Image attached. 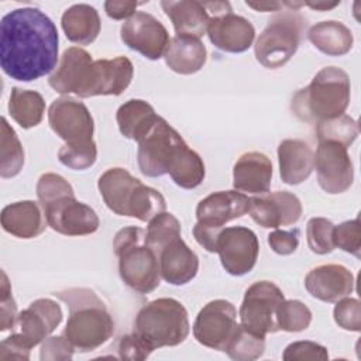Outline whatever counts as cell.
<instances>
[{
	"instance_id": "cell-1",
	"label": "cell",
	"mask_w": 361,
	"mask_h": 361,
	"mask_svg": "<svg viewBox=\"0 0 361 361\" xmlns=\"http://www.w3.org/2000/svg\"><path fill=\"white\" fill-rule=\"evenodd\" d=\"M59 37L54 21L34 7L16 8L0 23V66L20 82H32L55 69Z\"/></svg>"
},
{
	"instance_id": "cell-2",
	"label": "cell",
	"mask_w": 361,
	"mask_h": 361,
	"mask_svg": "<svg viewBox=\"0 0 361 361\" xmlns=\"http://www.w3.org/2000/svg\"><path fill=\"white\" fill-rule=\"evenodd\" d=\"M69 309L63 336L82 351H93L114 333V320L104 302L87 288H69L54 293Z\"/></svg>"
},
{
	"instance_id": "cell-3",
	"label": "cell",
	"mask_w": 361,
	"mask_h": 361,
	"mask_svg": "<svg viewBox=\"0 0 361 361\" xmlns=\"http://www.w3.org/2000/svg\"><path fill=\"white\" fill-rule=\"evenodd\" d=\"M350 97L351 83L347 72L337 66H326L306 87L292 96L290 110L298 120L317 124L344 114Z\"/></svg>"
},
{
	"instance_id": "cell-4",
	"label": "cell",
	"mask_w": 361,
	"mask_h": 361,
	"mask_svg": "<svg viewBox=\"0 0 361 361\" xmlns=\"http://www.w3.org/2000/svg\"><path fill=\"white\" fill-rule=\"evenodd\" d=\"M97 188L106 206L117 216L149 221L166 209L161 192L144 185L124 168H110L103 172Z\"/></svg>"
},
{
	"instance_id": "cell-5",
	"label": "cell",
	"mask_w": 361,
	"mask_h": 361,
	"mask_svg": "<svg viewBox=\"0 0 361 361\" xmlns=\"http://www.w3.org/2000/svg\"><path fill=\"white\" fill-rule=\"evenodd\" d=\"M145 238L147 233L141 227L130 226L118 230L113 241L120 278L130 289L142 295L155 290L161 282L158 255Z\"/></svg>"
},
{
	"instance_id": "cell-6",
	"label": "cell",
	"mask_w": 361,
	"mask_h": 361,
	"mask_svg": "<svg viewBox=\"0 0 361 361\" xmlns=\"http://www.w3.org/2000/svg\"><path fill=\"white\" fill-rule=\"evenodd\" d=\"M133 331L152 350L179 345L190 331L188 312L173 298H158L138 310Z\"/></svg>"
},
{
	"instance_id": "cell-7",
	"label": "cell",
	"mask_w": 361,
	"mask_h": 361,
	"mask_svg": "<svg viewBox=\"0 0 361 361\" xmlns=\"http://www.w3.org/2000/svg\"><path fill=\"white\" fill-rule=\"evenodd\" d=\"M190 151L192 148L180 134L159 116L152 128L138 141V168L148 178L165 173L171 176L180 168Z\"/></svg>"
},
{
	"instance_id": "cell-8",
	"label": "cell",
	"mask_w": 361,
	"mask_h": 361,
	"mask_svg": "<svg viewBox=\"0 0 361 361\" xmlns=\"http://www.w3.org/2000/svg\"><path fill=\"white\" fill-rule=\"evenodd\" d=\"M305 28V18L298 10L275 14L262 30L254 45L257 61L269 69L288 63L296 54Z\"/></svg>"
},
{
	"instance_id": "cell-9",
	"label": "cell",
	"mask_w": 361,
	"mask_h": 361,
	"mask_svg": "<svg viewBox=\"0 0 361 361\" xmlns=\"http://www.w3.org/2000/svg\"><path fill=\"white\" fill-rule=\"evenodd\" d=\"M134 66L127 56L89 61L78 79L73 93L79 97L118 96L131 83Z\"/></svg>"
},
{
	"instance_id": "cell-10",
	"label": "cell",
	"mask_w": 361,
	"mask_h": 361,
	"mask_svg": "<svg viewBox=\"0 0 361 361\" xmlns=\"http://www.w3.org/2000/svg\"><path fill=\"white\" fill-rule=\"evenodd\" d=\"M285 300L283 292L271 281L254 282L244 293L240 307L241 324L251 333L265 337L279 331L278 306Z\"/></svg>"
},
{
	"instance_id": "cell-11",
	"label": "cell",
	"mask_w": 361,
	"mask_h": 361,
	"mask_svg": "<svg viewBox=\"0 0 361 361\" xmlns=\"http://www.w3.org/2000/svg\"><path fill=\"white\" fill-rule=\"evenodd\" d=\"M48 226L63 235H87L100 226L96 212L76 199L75 190L41 204Z\"/></svg>"
},
{
	"instance_id": "cell-12",
	"label": "cell",
	"mask_w": 361,
	"mask_h": 361,
	"mask_svg": "<svg viewBox=\"0 0 361 361\" xmlns=\"http://www.w3.org/2000/svg\"><path fill=\"white\" fill-rule=\"evenodd\" d=\"M48 123L52 131L68 145L93 141V117L86 104L73 97L55 99L48 109Z\"/></svg>"
},
{
	"instance_id": "cell-13",
	"label": "cell",
	"mask_w": 361,
	"mask_h": 361,
	"mask_svg": "<svg viewBox=\"0 0 361 361\" xmlns=\"http://www.w3.org/2000/svg\"><path fill=\"white\" fill-rule=\"evenodd\" d=\"M216 252H219L226 272L233 276H243L255 267L259 243L257 234L248 227H226L219 234Z\"/></svg>"
},
{
	"instance_id": "cell-14",
	"label": "cell",
	"mask_w": 361,
	"mask_h": 361,
	"mask_svg": "<svg viewBox=\"0 0 361 361\" xmlns=\"http://www.w3.org/2000/svg\"><path fill=\"white\" fill-rule=\"evenodd\" d=\"M237 324L234 305L224 299H214L197 313L193 323V336L202 345L224 351Z\"/></svg>"
},
{
	"instance_id": "cell-15",
	"label": "cell",
	"mask_w": 361,
	"mask_h": 361,
	"mask_svg": "<svg viewBox=\"0 0 361 361\" xmlns=\"http://www.w3.org/2000/svg\"><path fill=\"white\" fill-rule=\"evenodd\" d=\"M120 38L130 49L151 61L164 56L171 41L165 25L145 11H137L123 23Z\"/></svg>"
},
{
	"instance_id": "cell-16",
	"label": "cell",
	"mask_w": 361,
	"mask_h": 361,
	"mask_svg": "<svg viewBox=\"0 0 361 361\" xmlns=\"http://www.w3.org/2000/svg\"><path fill=\"white\" fill-rule=\"evenodd\" d=\"M314 168L320 188L330 193H343L353 185L354 168L347 147L336 141H319Z\"/></svg>"
},
{
	"instance_id": "cell-17",
	"label": "cell",
	"mask_w": 361,
	"mask_h": 361,
	"mask_svg": "<svg viewBox=\"0 0 361 361\" xmlns=\"http://www.w3.org/2000/svg\"><path fill=\"white\" fill-rule=\"evenodd\" d=\"M299 197L288 190H276L250 197L248 213L251 219L264 228L292 226L302 216Z\"/></svg>"
},
{
	"instance_id": "cell-18",
	"label": "cell",
	"mask_w": 361,
	"mask_h": 361,
	"mask_svg": "<svg viewBox=\"0 0 361 361\" xmlns=\"http://www.w3.org/2000/svg\"><path fill=\"white\" fill-rule=\"evenodd\" d=\"M62 309L58 302L41 298L18 313L17 333L32 348L41 344L62 322Z\"/></svg>"
},
{
	"instance_id": "cell-19",
	"label": "cell",
	"mask_w": 361,
	"mask_h": 361,
	"mask_svg": "<svg viewBox=\"0 0 361 361\" xmlns=\"http://www.w3.org/2000/svg\"><path fill=\"white\" fill-rule=\"evenodd\" d=\"M248 202L250 199L238 190L214 192L197 203V223L221 231L226 223L248 213Z\"/></svg>"
},
{
	"instance_id": "cell-20",
	"label": "cell",
	"mask_w": 361,
	"mask_h": 361,
	"mask_svg": "<svg viewBox=\"0 0 361 361\" xmlns=\"http://www.w3.org/2000/svg\"><path fill=\"white\" fill-rule=\"evenodd\" d=\"M206 32L217 49L230 54L245 52L255 38L254 25L233 11L213 16Z\"/></svg>"
},
{
	"instance_id": "cell-21",
	"label": "cell",
	"mask_w": 361,
	"mask_h": 361,
	"mask_svg": "<svg viewBox=\"0 0 361 361\" xmlns=\"http://www.w3.org/2000/svg\"><path fill=\"white\" fill-rule=\"evenodd\" d=\"M305 288L310 296L334 303L354 290V276L348 268L340 264H324L309 271Z\"/></svg>"
},
{
	"instance_id": "cell-22",
	"label": "cell",
	"mask_w": 361,
	"mask_h": 361,
	"mask_svg": "<svg viewBox=\"0 0 361 361\" xmlns=\"http://www.w3.org/2000/svg\"><path fill=\"white\" fill-rule=\"evenodd\" d=\"M158 261L161 276L175 286L186 285L199 271L197 255L180 237H176L159 251Z\"/></svg>"
},
{
	"instance_id": "cell-23",
	"label": "cell",
	"mask_w": 361,
	"mask_h": 361,
	"mask_svg": "<svg viewBox=\"0 0 361 361\" xmlns=\"http://www.w3.org/2000/svg\"><path fill=\"white\" fill-rule=\"evenodd\" d=\"M272 162L258 151L243 154L233 168V186L238 192L262 195L269 190Z\"/></svg>"
},
{
	"instance_id": "cell-24",
	"label": "cell",
	"mask_w": 361,
	"mask_h": 361,
	"mask_svg": "<svg viewBox=\"0 0 361 361\" xmlns=\"http://www.w3.org/2000/svg\"><path fill=\"white\" fill-rule=\"evenodd\" d=\"M279 175L288 185L305 182L314 169V154L312 147L298 138H288L278 145Z\"/></svg>"
},
{
	"instance_id": "cell-25",
	"label": "cell",
	"mask_w": 361,
	"mask_h": 361,
	"mask_svg": "<svg viewBox=\"0 0 361 361\" xmlns=\"http://www.w3.org/2000/svg\"><path fill=\"white\" fill-rule=\"evenodd\" d=\"M39 203L21 200L7 204L1 210V227L8 234L18 238H34L44 233L47 219Z\"/></svg>"
},
{
	"instance_id": "cell-26",
	"label": "cell",
	"mask_w": 361,
	"mask_h": 361,
	"mask_svg": "<svg viewBox=\"0 0 361 361\" xmlns=\"http://www.w3.org/2000/svg\"><path fill=\"white\" fill-rule=\"evenodd\" d=\"M161 7L173 24L176 35L202 38L207 31L212 16L209 14L204 1L196 0H164Z\"/></svg>"
},
{
	"instance_id": "cell-27",
	"label": "cell",
	"mask_w": 361,
	"mask_h": 361,
	"mask_svg": "<svg viewBox=\"0 0 361 361\" xmlns=\"http://www.w3.org/2000/svg\"><path fill=\"white\" fill-rule=\"evenodd\" d=\"M164 58L171 71L179 75H192L206 63L207 51L199 38L176 35L169 41Z\"/></svg>"
},
{
	"instance_id": "cell-28",
	"label": "cell",
	"mask_w": 361,
	"mask_h": 361,
	"mask_svg": "<svg viewBox=\"0 0 361 361\" xmlns=\"http://www.w3.org/2000/svg\"><path fill=\"white\" fill-rule=\"evenodd\" d=\"M61 24L66 38L79 45L92 44L102 28L97 10L86 3L73 4L66 8L62 14Z\"/></svg>"
},
{
	"instance_id": "cell-29",
	"label": "cell",
	"mask_w": 361,
	"mask_h": 361,
	"mask_svg": "<svg viewBox=\"0 0 361 361\" xmlns=\"http://www.w3.org/2000/svg\"><path fill=\"white\" fill-rule=\"evenodd\" d=\"M158 114L154 107L141 99H131L121 104L116 113L120 133L130 140L140 141L155 124Z\"/></svg>"
},
{
	"instance_id": "cell-30",
	"label": "cell",
	"mask_w": 361,
	"mask_h": 361,
	"mask_svg": "<svg viewBox=\"0 0 361 361\" xmlns=\"http://www.w3.org/2000/svg\"><path fill=\"white\" fill-rule=\"evenodd\" d=\"M307 38L314 48L329 56L345 55L354 44L351 30L345 24L334 20L320 21L312 25L307 31Z\"/></svg>"
},
{
	"instance_id": "cell-31",
	"label": "cell",
	"mask_w": 361,
	"mask_h": 361,
	"mask_svg": "<svg viewBox=\"0 0 361 361\" xmlns=\"http://www.w3.org/2000/svg\"><path fill=\"white\" fill-rule=\"evenodd\" d=\"M92 59V55L83 48L71 47L65 49L56 69L48 79L49 86L61 94L73 93L82 68Z\"/></svg>"
},
{
	"instance_id": "cell-32",
	"label": "cell",
	"mask_w": 361,
	"mask_h": 361,
	"mask_svg": "<svg viewBox=\"0 0 361 361\" xmlns=\"http://www.w3.org/2000/svg\"><path fill=\"white\" fill-rule=\"evenodd\" d=\"M8 113L21 128H32L42 121L45 100L35 90L13 87L8 100Z\"/></svg>"
},
{
	"instance_id": "cell-33",
	"label": "cell",
	"mask_w": 361,
	"mask_h": 361,
	"mask_svg": "<svg viewBox=\"0 0 361 361\" xmlns=\"http://www.w3.org/2000/svg\"><path fill=\"white\" fill-rule=\"evenodd\" d=\"M24 166V149L14 128L1 117L0 137V176L4 179L17 176Z\"/></svg>"
},
{
	"instance_id": "cell-34",
	"label": "cell",
	"mask_w": 361,
	"mask_h": 361,
	"mask_svg": "<svg viewBox=\"0 0 361 361\" xmlns=\"http://www.w3.org/2000/svg\"><path fill=\"white\" fill-rule=\"evenodd\" d=\"M265 351V337L248 331L243 324H237L224 353L235 361H252Z\"/></svg>"
},
{
	"instance_id": "cell-35",
	"label": "cell",
	"mask_w": 361,
	"mask_h": 361,
	"mask_svg": "<svg viewBox=\"0 0 361 361\" xmlns=\"http://www.w3.org/2000/svg\"><path fill=\"white\" fill-rule=\"evenodd\" d=\"M147 244L158 255L159 251L176 237H180V223L172 214L162 212L148 221Z\"/></svg>"
},
{
	"instance_id": "cell-36",
	"label": "cell",
	"mask_w": 361,
	"mask_h": 361,
	"mask_svg": "<svg viewBox=\"0 0 361 361\" xmlns=\"http://www.w3.org/2000/svg\"><path fill=\"white\" fill-rule=\"evenodd\" d=\"M316 135L317 141H336L348 148L358 137V124L353 117L341 114L317 123Z\"/></svg>"
},
{
	"instance_id": "cell-37",
	"label": "cell",
	"mask_w": 361,
	"mask_h": 361,
	"mask_svg": "<svg viewBox=\"0 0 361 361\" xmlns=\"http://www.w3.org/2000/svg\"><path fill=\"white\" fill-rule=\"evenodd\" d=\"M276 322L279 330L298 333L306 330L312 323L310 309L300 300H283L276 310Z\"/></svg>"
},
{
	"instance_id": "cell-38",
	"label": "cell",
	"mask_w": 361,
	"mask_h": 361,
	"mask_svg": "<svg viewBox=\"0 0 361 361\" xmlns=\"http://www.w3.org/2000/svg\"><path fill=\"white\" fill-rule=\"evenodd\" d=\"M333 228L334 224L326 217H313L307 221L306 237L312 252L326 255L336 248L333 243Z\"/></svg>"
},
{
	"instance_id": "cell-39",
	"label": "cell",
	"mask_w": 361,
	"mask_h": 361,
	"mask_svg": "<svg viewBox=\"0 0 361 361\" xmlns=\"http://www.w3.org/2000/svg\"><path fill=\"white\" fill-rule=\"evenodd\" d=\"M58 159L62 165L75 169V171H83L94 165L97 159V147L96 142L92 141L89 144H80V145H62V148L58 151Z\"/></svg>"
},
{
	"instance_id": "cell-40",
	"label": "cell",
	"mask_w": 361,
	"mask_h": 361,
	"mask_svg": "<svg viewBox=\"0 0 361 361\" xmlns=\"http://www.w3.org/2000/svg\"><path fill=\"white\" fill-rule=\"evenodd\" d=\"M333 243L334 247L353 254L354 257H361V226L360 220L353 219L334 226L333 228Z\"/></svg>"
},
{
	"instance_id": "cell-41",
	"label": "cell",
	"mask_w": 361,
	"mask_h": 361,
	"mask_svg": "<svg viewBox=\"0 0 361 361\" xmlns=\"http://www.w3.org/2000/svg\"><path fill=\"white\" fill-rule=\"evenodd\" d=\"M334 322L338 327L348 331H360L361 329V305L358 299L343 298L337 300L333 310Z\"/></svg>"
},
{
	"instance_id": "cell-42",
	"label": "cell",
	"mask_w": 361,
	"mask_h": 361,
	"mask_svg": "<svg viewBox=\"0 0 361 361\" xmlns=\"http://www.w3.org/2000/svg\"><path fill=\"white\" fill-rule=\"evenodd\" d=\"M282 358L285 361H303V360H316L326 361L329 360L327 348L314 343V341H295L286 345Z\"/></svg>"
},
{
	"instance_id": "cell-43",
	"label": "cell",
	"mask_w": 361,
	"mask_h": 361,
	"mask_svg": "<svg viewBox=\"0 0 361 361\" xmlns=\"http://www.w3.org/2000/svg\"><path fill=\"white\" fill-rule=\"evenodd\" d=\"M117 351L121 360L142 361L148 358L154 350L138 334L133 331L131 334H126L120 337L117 344Z\"/></svg>"
},
{
	"instance_id": "cell-44",
	"label": "cell",
	"mask_w": 361,
	"mask_h": 361,
	"mask_svg": "<svg viewBox=\"0 0 361 361\" xmlns=\"http://www.w3.org/2000/svg\"><path fill=\"white\" fill-rule=\"evenodd\" d=\"M75 347L65 336L47 337L39 350V358L42 361H65L73 357Z\"/></svg>"
},
{
	"instance_id": "cell-45",
	"label": "cell",
	"mask_w": 361,
	"mask_h": 361,
	"mask_svg": "<svg viewBox=\"0 0 361 361\" xmlns=\"http://www.w3.org/2000/svg\"><path fill=\"white\" fill-rule=\"evenodd\" d=\"M3 282H1V302H0V330L6 331L16 327L17 323V305L11 295V286L6 272H1Z\"/></svg>"
},
{
	"instance_id": "cell-46",
	"label": "cell",
	"mask_w": 361,
	"mask_h": 361,
	"mask_svg": "<svg viewBox=\"0 0 361 361\" xmlns=\"http://www.w3.org/2000/svg\"><path fill=\"white\" fill-rule=\"evenodd\" d=\"M268 244L279 255H290L299 245V230H275L268 234Z\"/></svg>"
},
{
	"instance_id": "cell-47",
	"label": "cell",
	"mask_w": 361,
	"mask_h": 361,
	"mask_svg": "<svg viewBox=\"0 0 361 361\" xmlns=\"http://www.w3.org/2000/svg\"><path fill=\"white\" fill-rule=\"evenodd\" d=\"M31 347L16 331L0 343V360H30Z\"/></svg>"
},
{
	"instance_id": "cell-48",
	"label": "cell",
	"mask_w": 361,
	"mask_h": 361,
	"mask_svg": "<svg viewBox=\"0 0 361 361\" xmlns=\"http://www.w3.org/2000/svg\"><path fill=\"white\" fill-rule=\"evenodd\" d=\"M140 4H142V3L109 0L104 3V11L113 20H124V18L128 20L133 14H135V8Z\"/></svg>"
},
{
	"instance_id": "cell-49",
	"label": "cell",
	"mask_w": 361,
	"mask_h": 361,
	"mask_svg": "<svg viewBox=\"0 0 361 361\" xmlns=\"http://www.w3.org/2000/svg\"><path fill=\"white\" fill-rule=\"evenodd\" d=\"M245 4L257 11H279L283 7V3L279 1H245Z\"/></svg>"
},
{
	"instance_id": "cell-50",
	"label": "cell",
	"mask_w": 361,
	"mask_h": 361,
	"mask_svg": "<svg viewBox=\"0 0 361 361\" xmlns=\"http://www.w3.org/2000/svg\"><path fill=\"white\" fill-rule=\"evenodd\" d=\"M340 1H334V3H327V1H307V3H303V6H307L313 10H320V11H326V10H330V8H334L336 6H338Z\"/></svg>"
}]
</instances>
